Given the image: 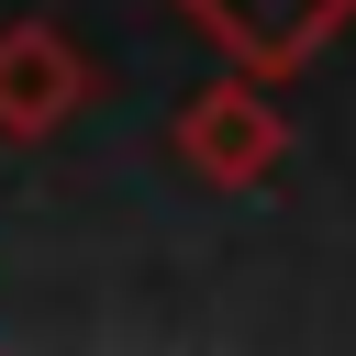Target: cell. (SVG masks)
<instances>
[{
  "instance_id": "obj_1",
  "label": "cell",
  "mask_w": 356,
  "mask_h": 356,
  "mask_svg": "<svg viewBox=\"0 0 356 356\" xmlns=\"http://www.w3.org/2000/svg\"><path fill=\"white\" fill-rule=\"evenodd\" d=\"M178 167L200 189H267L289 167V122H278V100H267L256 67H234V78H211V89L178 100Z\"/></svg>"
},
{
  "instance_id": "obj_2",
  "label": "cell",
  "mask_w": 356,
  "mask_h": 356,
  "mask_svg": "<svg viewBox=\"0 0 356 356\" xmlns=\"http://www.w3.org/2000/svg\"><path fill=\"white\" fill-rule=\"evenodd\" d=\"M89 56L56 22H0V145H44L89 111Z\"/></svg>"
},
{
  "instance_id": "obj_3",
  "label": "cell",
  "mask_w": 356,
  "mask_h": 356,
  "mask_svg": "<svg viewBox=\"0 0 356 356\" xmlns=\"http://www.w3.org/2000/svg\"><path fill=\"white\" fill-rule=\"evenodd\" d=\"M178 11H189L234 67H256L267 89H278V78H300V67L356 22V0H178Z\"/></svg>"
}]
</instances>
